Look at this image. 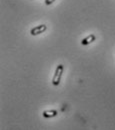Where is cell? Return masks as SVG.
Returning <instances> with one entry per match:
<instances>
[{
    "instance_id": "4",
    "label": "cell",
    "mask_w": 115,
    "mask_h": 130,
    "mask_svg": "<svg viewBox=\"0 0 115 130\" xmlns=\"http://www.w3.org/2000/svg\"><path fill=\"white\" fill-rule=\"evenodd\" d=\"M57 114H58V111H57V110L51 109V110H45V111H43L42 116H43L44 118H53V117L57 116Z\"/></svg>"
},
{
    "instance_id": "5",
    "label": "cell",
    "mask_w": 115,
    "mask_h": 130,
    "mask_svg": "<svg viewBox=\"0 0 115 130\" xmlns=\"http://www.w3.org/2000/svg\"><path fill=\"white\" fill-rule=\"evenodd\" d=\"M54 1H56V0H45V4H46V5H50V4H52Z\"/></svg>"
},
{
    "instance_id": "2",
    "label": "cell",
    "mask_w": 115,
    "mask_h": 130,
    "mask_svg": "<svg viewBox=\"0 0 115 130\" xmlns=\"http://www.w3.org/2000/svg\"><path fill=\"white\" fill-rule=\"evenodd\" d=\"M46 30H47V25L46 24H40V25H37V26L33 27L30 30V34L32 36H36V35H39L41 33H44Z\"/></svg>"
},
{
    "instance_id": "1",
    "label": "cell",
    "mask_w": 115,
    "mask_h": 130,
    "mask_svg": "<svg viewBox=\"0 0 115 130\" xmlns=\"http://www.w3.org/2000/svg\"><path fill=\"white\" fill-rule=\"evenodd\" d=\"M63 72H64V65L58 64L57 67H56V69H55V73L53 75V78H52V84L54 86H58L60 84Z\"/></svg>"
},
{
    "instance_id": "3",
    "label": "cell",
    "mask_w": 115,
    "mask_h": 130,
    "mask_svg": "<svg viewBox=\"0 0 115 130\" xmlns=\"http://www.w3.org/2000/svg\"><path fill=\"white\" fill-rule=\"evenodd\" d=\"M95 40H96V36H95V34H90V35L86 36L85 38H83L82 40H81V45L86 46V45H88V44L94 42Z\"/></svg>"
}]
</instances>
